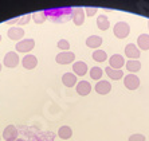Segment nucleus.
I'll list each match as a JSON object with an SVG mask.
<instances>
[{"mask_svg": "<svg viewBox=\"0 0 149 141\" xmlns=\"http://www.w3.org/2000/svg\"><path fill=\"white\" fill-rule=\"evenodd\" d=\"M101 45H102V38L98 35H90L86 39V46L90 48H98Z\"/></svg>", "mask_w": 149, "mask_h": 141, "instance_id": "f3484780", "label": "nucleus"}, {"mask_svg": "<svg viewBox=\"0 0 149 141\" xmlns=\"http://www.w3.org/2000/svg\"><path fill=\"white\" fill-rule=\"evenodd\" d=\"M97 27L101 31H106V30L110 27V22H109V19L105 16V15H100V16L97 17Z\"/></svg>", "mask_w": 149, "mask_h": 141, "instance_id": "4be33fe9", "label": "nucleus"}, {"mask_svg": "<svg viewBox=\"0 0 149 141\" xmlns=\"http://www.w3.org/2000/svg\"><path fill=\"white\" fill-rule=\"evenodd\" d=\"M56 46H58V48L59 50H62V51H69L70 50V42L66 40V39H61V40H58Z\"/></svg>", "mask_w": 149, "mask_h": 141, "instance_id": "a878e982", "label": "nucleus"}, {"mask_svg": "<svg viewBox=\"0 0 149 141\" xmlns=\"http://www.w3.org/2000/svg\"><path fill=\"white\" fill-rule=\"evenodd\" d=\"M148 27H149V20H148Z\"/></svg>", "mask_w": 149, "mask_h": 141, "instance_id": "72a5a7b5", "label": "nucleus"}, {"mask_svg": "<svg viewBox=\"0 0 149 141\" xmlns=\"http://www.w3.org/2000/svg\"><path fill=\"white\" fill-rule=\"evenodd\" d=\"M7 36L11 39V40H17L20 42L23 40V36H24V30L22 27H19V26H14V27H11L10 30H8L7 32Z\"/></svg>", "mask_w": 149, "mask_h": 141, "instance_id": "0eeeda50", "label": "nucleus"}, {"mask_svg": "<svg viewBox=\"0 0 149 141\" xmlns=\"http://www.w3.org/2000/svg\"><path fill=\"white\" fill-rule=\"evenodd\" d=\"M16 141H24V140H22V138H17V140Z\"/></svg>", "mask_w": 149, "mask_h": 141, "instance_id": "7c9ffc66", "label": "nucleus"}, {"mask_svg": "<svg viewBox=\"0 0 149 141\" xmlns=\"http://www.w3.org/2000/svg\"><path fill=\"white\" fill-rule=\"evenodd\" d=\"M97 11H98V8H95V7H87V8H85L86 16H93V15L97 14Z\"/></svg>", "mask_w": 149, "mask_h": 141, "instance_id": "c85d7f7f", "label": "nucleus"}, {"mask_svg": "<svg viewBox=\"0 0 149 141\" xmlns=\"http://www.w3.org/2000/svg\"><path fill=\"white\" fill-rule=\"evenodd\" d=\"M73 10L70 7H63V8H50L46 10L47 14V19L51 20L52 23H66L73 17Z\"/></svg>", "mask_w": 149, "mask_h": 141, "instance_id": "f257e3e1", "label": "nucleus"}, {"mask_svg": "<svg viewBox=\"0 0 149 141\" xmlns=\"http://www.w3.org/2000/svg\"><path fill=\"white\" fill-rule=\"evenodd\" d=\"M0 71H1V63H0Z\"/></svg>", "mask_w": 149, "mask_h": 141, "instance_id": "2f4dec72", "label": "nucleus"}, {"mask_svg": "<svg viewBox=\"0 0 149 141\" xmlns=\"http://www.w3.org/2000/svg\"><path fill=\"white\" fill-rule=\"evenodd\" d=\"M62 83L66 87L77 86V83H78L77 75H75V74H73V73H65V74L62 75Z\"/></svg>", "mask_w": 149, "mask_h": 141, "instance_id": "2eb2a0df", "label": "nucleus"}, {"mask_svg": "<svg viewBox=\"0 0 149 141\" xmlns=\"http://www.w3.org/2000/svg\"><path fill=\"white\" fill-rule=\"evenodd\" d=\"M129 141H145V136L141 133H134L129 137Z\"/></svg>", "mask_w": 149, "mask_h": 141, "instance_id": "cd10ccee", "label": "nucleus"}, {"mask_svg": "<svg viewBox=\"0 0 149 141\" xmlns=\"http://www.w3.org/2000/svg\"><path fill=\"white\" fill-rule=\"evenodd\" d=\"M130 32V27L126 22H118L114 24V28H113V34H114L116 38L118 39H125Z\"/></svg>", "mask_w": 149, "mask_h": 141, "instance_id": "f03ea898", "label": "nucleus"}, {"mask_svg": "<svg viewBox=\"0 0 149 141\" xmlns=\"http://www.w3.org/2000/svg\"><path fill=\"white\" fill-rule=\"evenodd\" d=\"M34 47H35V40L31 38L23 39V40L17 42L16 45H15V50H16L17 52H24V54L28 51H31Z\"/></svg>", "mask_w": 149, "mask_h": 141, "instance_id": "39448f33", "label": "nucleus"}, {"mask_svg": "<svg viewBox=\"0 0 149 141\" xmlns=\"http://www.w3.org/2000/svg\"><path fill=\"white\" fill-rule=\"evenodd\" d=\"M32 19V14H28V15H23V16H19V22H17V26H24V24H28L30 20Z\"/></svg>", "mask_w": 149, "mask_h": 141, "instance_id": "bb28decb", "label": "nucleus"}, {"mask_svg": "<svg viewBox=\"0 0 149 141\" xmlns=\"http://www.w3.org/2000/svg\"><path fill=\"white\" fill-rule=\"evenodd\" d=\"M17 129L15 125H8L3 132V138L4 141H16L17 140Z\"/></svg>", "mask_w": 149, "mask_h": 141, "instance_id": "ddd939ff", "label": "nucleus"}, {"mask_svg": "<svg viewBox=\"0 0 149 141\" xmlns=\"http://www.w3.org/2000/svg\"><path fill=\"white\" fill-rule=\"evenodd\" d=\"M91 57H93V59L98 63L106 62V59H108V54H106V51H104V50H95V51H93Z\"/></svg>", "mask_w": 149, "mask_h": 141, "instance_id": "5701e85b", "label": "nucleus"}, {"mask_svg": "<svg viewBox=\"0 0 149 141\" xmlns=\"http://www.w3.org/2000/svg\"><path fill=\"white\" fill-rule=\"evenodd\" d=\"M140 78L136 74H128L124 78V85L128 90H136L140 87Z\"/></svg>", "mask_w": 149, "mask_h": 141, "instance_id": "423d86ee", "label": "nucleus"}, {"mask_svg": "<svg viewBox=\"0 0 149 141\" xmlns=\"http://www.w3.org/2000/svg\"><path fill=\"white\" fill-rule=\"evenodd\" d=\"M124 65H126V63H125V59H124L122 55L114 54V55H111L110 58H109V66H110L111 69L121 70L122 67H124Z\"/></svg>", "mask_w": 149, "mask_h": 141, "instance_id": "9d476101", "label": "nucleus"}, {"mask_svg": "<svg viewBox=\"0 0 149 141\" xmlns=\"http://www.w3.org/2000/svg\"><path fill=\"white\" fill-rule=\"evenodd\" d=\"M17 22H19V17H14V19H11V20H7L6 23L11 26V24H15V23H17Z\"/></svg>", "mask_w": 149, "mask_h": 141, "instance_id": "c756f323", "label": "nucleus"}, {"mask_svg": "<svg viewBox=\"0 0 149 141\" xmlns=\"http://www.w3.org/2000/svg\"><path fill=\"white\" fill-rule=\"evenodd\" d=\"M19 62H20V59H19V55H17L16 51H10V52H7V54L4 55L3 63H4L6 67H8V69H14V67H16V66L19 65Z\"/></svg>", "mask_w": 149, "mask_h": 141, "instance_id": "7ed1b4c3", "label": "nucleus"}, {"mask_svg": "<svg viewBox=\"0 0 149 141\" xmlns=\"http://www.w3.org/2000/svg\"><path fill=\"white\" fill-rule=\"evenodd\" d=\"M22 65H23L24 69L32 70L36 67V65H38V59H36V57L32 54H26L24 57H23V59H22Z\"/></svg>", "mask_w": 149, "mask_h": 141, "instance_id": "f8f14e48", "label": "nucleus"}, {"mask_svg": "<svg viewBox=\"0 0 149 141\" xmlns=\"http://www.w3.org/2000/svg\"><path fill=\"white\" fill-rule=\"evenodd\" d=\"M58 136L62 140H69V138L73 137V131H71V128L67 126V125H63L58 129Z\"/></svg>", "mask_w": 149, "mask_h": 141, "instance_id": "412c9836", "label": "nucleus"}, {"mask_svg": "<svg viewBox=\"0 0 149 141\" xmlns=\"http://www.w3.org/2000/svg\"><path fill=\"white\" fill-rule=\"evenodd\" d=\"M0 138H1V137H0Z\"/></svg>", "mask_w": 149, "mask_h": 141, "instance_id": "f704fd0d", "label": "nucleus"}, {"mask_svg": "<svg viewBox=\"0 0 149 141\" xmlns=\"http://www.w3.org/2000/svg\"><path fill=\"white\" fill-rule=\"evenodd\" d=\"M105 73L109 75V78L114 79V81H118V79L124 78V71L122 70H116V69H111L110 66H108L106 69H105Z\"/></svg>", "mask_w": 149, "mask_h": 141, "instance_id": "a211bd4d", "label": "nucleus"}, {"mask_svg": "<svg viewBox=\"0 0 149 141\" xmlns=\"http://www.w3.org/2000/svg\"><path fill=\"white\" fill-rule=\"evenodd\" d=\"M85 17H86V12H85V8L81 7H75L73 10V23L75 26H82L85 23Z\"/></svg>", "mask_w": 149, "mask_h": 141, "instance_id": "6e6552de", "label": "nucleus"}, {"mask_svg": "<svg viewBox=\"0 0 149 141\" xmlns=\"http://www.w3.org/2000/svg\"><path fill=\"white\" fill-rule=\"evenodd\" d=\"M89 74H90L91 79H94V81H101V78L104 75V70L101 69V67H98V66H95V67H91Z\"/></svg>", "mask_w": 149, "mask_h": 141, "instance_id": "393cba45", "label": "nucleus"}, {"mask_svg": "<svg viewBox=\"0 0 149 141\" xmlns=\"http://www.w3.org/2000/svg\"><path fill=\"white\" fill-rule=\"evenodd\" d=\"M94 89H95V91H97L98 94H101V96H106V94L110 93L111 90V85L109 81H98L97 83H95V86H94Z\"/></svg>", "mask_w": 149, "mask_h": 141, "instance_id": "9b49d317", "label": "nucleus"}, {"mask_svg": "<svg viewBox=\"0 0 149 141\" xmlns=\"http://www.w3.org/2000/svg\"><path fill=\"white\" fill-rule=\"evenodd\" d=\"M75 89H77V93L79 94V96L85 97L91 91V85L87 81H79V82L77 83Z\"/></svg>", "mask_w": 149, "mask_h": 141, "instance_id": "dca6fc26", "label": "nucleus"}, {"mask_svg": "<svg viewBox=\"0 0 149 141\" xmlns=\"http://www.w3.org/2000/svg\"><path fill=\"white\" fill-rule=\"evenodd\" d=\"M73 71L75 73V75L83 77V75H86V74H87L89 67H87V65L83 62V61H78V62H74L73 63Z\"/></svg>", "mask_w": 149, "mask_h": 141, "instance_id": "4468645a", "label": "nucleus"}, {"mask_svg": "<svg viewBox=\"0 0 149 141\" xmlns=\"http://www.w3.org/2000/svg\"><path fill=\"white\" fill-rule=\"evenodd\" d=\"M0 42H1V35H0Z\"/></svg>", "mask_w": 149, "mask_h": 141, "instance_id": "473e14b6", "label": "nucleus"}, {"mask_svg": "<svg viewBox=\"0 0 149 141\" xmlns=\"http://www.w3.org/2000/svg\"><path fill=\"white\" fill-rule=\"evenodd\" d=\"M125 69L128 70L129 73H137L141 69V62L140 61H133V59H129L126 61V65H125Z\"/></svg>", "mask_w": 149, "mask_h": 141, "instance_id": "aec40b11", "label": "nucleus"}, {"mask_svg": "<svg viewBox=\"0 0 149 141\" xmlns=\"http://www.w3.org/2000/svg\"><path fill=\"white\" fill-rule=\"evenodd\" d=\"M75 61V54L73 51H62L55 57V62L59 65H70Z\"/></svg>", "mask_w": 149, "mask_h": 141, "instance_id": "20e7f679", "label": "nucleus"}, {"mask_svg": "<svg viewBox=\"0 0 149 141\" xmlns=\"http://www.w3.org/2000/svg\"><path fill=\"white\" fill-rule=\"evenodd\" d=\"M125 55H126L129 59L139 61L140 55H141V51H140V48L137 47L136 45H133V43H129V45H126V47H125Z\"/></svg>", "mask_w": 149, "mask_h": 141, "instance_id": "1a4fd4ad", "label": "nucleus"}, {"mask_svg": "<svg viewBox=\"0 0 149 141\" xmlns=\"http://www.w3.org/2000/svg\"><path fill=\"white\" fill-rule=\"evenodd\" d=\"M137 47L140 50H144V51L149 50V35H146V34L140 35L139 38H137Z\"/></svg>", "mask_w": 149, "mask_h": 141, "instance_id": "6ab92c4d", "label": "nucleus"}, {"mask_svg": "<svg viewBox=\"0 0 149 141\" xmlns=\"http://www.w3.org/2000/svg\"><path fill=\"white\" fill-rule=\"evenodd\" d=\"M32 20H34L36 24H42V23H45L46 20H49V19H47V14H46V11L34 12V14H32Z\"/></svg>", "mask_w": 149, "mask_h": 141, "instance_id": "b1692460", "label": "nucleus"}]
</instances>
